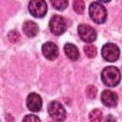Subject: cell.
<instances>
[{
    "instance_id": "6da1fadb",
    "label": "cell",
    "mask_w": 122,
    "mask_h": 122,
    "mask_svg": "<svg viewBox=\"0 0 122 122\" xmlns=\"http://www.w3.org/2000/svg\"><path fill=\"white\" fill-rule=\"evenodd\" d=\"M101 79L106 86L114 87L120 82V71L115 67H107L101 72Z\"/></svg>"
},
{
    "instance_id": "e0dca14e",
    "label": "cell",
    "mask_w": 122,
    "mask_h": 122,
    "mask_svg": "<svg viewBox=\"0 0 122 122\" xmlns=\"http://www.w3.org/2000/svg\"><path fill=\"white\" fill-rule=\"evenodd\" d=\"M8 38H9V40L11 42V43H17L18 41H19V39H20V35H19V33L17 32V31H15V30H10L9 33H8Z\"/></svg>"
},
{
    "instance_id": "5bb4252c",
    "label": "cell",
    "mask_w": 122,
    "mask_h": 122,
    "mask_svg": "<svg viewBox=\"0 0 122 122\" xmlns=\"http://www.w3.org/2000/svg\"><path fill=\"white\" fill-rule=\"evenodd\" d=\"M84 52L87 57L93 58L97 54V50H96V47L93 45H86L84 46Z\"/></svg>"
},
{
    "instance_id": "3957f363",
    "label": "cell",
    "mask_w": 122,
    "mask_h": 122,
    "mask_svg": "<svg viewBox=\"0 0 122 122\" xmlns=\"http://www.w3.org/2000/svg\"><path fill=\"white\" fill-rule=\"evenodd\" d=\"M48 10L45 0H30L29 3V11L33 17L42 18L46 15Z\"/></svg>"
},
{
    "instance_id": "ffe728a7",
    "label": "cell",
    "mask_w": 122,
    "mask_h": 122,
    "mask_svg": "<svg viewBox=\"0 0 122 122\" xmlns=\"http://www.w3.org/2000/svg\"><path fill=\"white\" fill-rule=\"evenodd\" d=\"M99 1H101V2H104V3H108V2H110L111 0H99Z\"/></svg>"
},
{
    "instance_id": "d6986e66",
    "label": "cell",
    "mask_w": 122,
    "mask_h": 122,
    "mask_svg": "<svg viewBox=\"0 0 122 122\" xmlns=\"http://www.w3.org/2000/svg\"><path fill=\"white\" fill-rule=\"evenodd\" d=\"M23 121H40L38 116L32 115V114H28L23 118Z\"/></svg>"
},
{
    "instance_id": "277c9868",
    "label": "cell",
    "mask_w": 122,
    "mask_h": 122,
    "mask_svg": "<svg viewBox=\"0 0 122 122\" xmlns=\"http://www.w3.org/2000/svg\"><path fill=\"white\" fill-rule=\"evenodd\" d=\"M101 53L103 58L108 62H115L119 58V48L113 43H107L102 47Z\"/></svg>"
},
{
    "instance_id": "52a82bcc",
    "label": "cell",
    "mask_w": 122,
    "mask_h": 122,
    "mask_svg": "<svg viewBox=\"0 0 122 122\" xmlns=\"http://www.w3.org/2000/svg\"><path fill=\"white\" fill-rule=\"evenodd\" d=\"M77 30H78V35L81 38V40L86 43H92L96 39L97 34H96L95 30L89 25L81 24L78 26Z\"/></svg>"
},
{
    "instance_id": "7a4b0ae2",
    "label": "cell",
    "mask_w": 122,
    "mask_h": 122,
    "mask_svg": "<svg viewBox=\"0 0 122 122\" xmlns=\"http://www.w3.org/2000/svg\"><path fill=\"white\" fill-rule=\"evenodd\" d=\"M89 11L92 20L96 24H103L107 19V10L105 7L98 2L92 3Z\"/></svg>"
},
{
    "instance_id": "30bf717a",
    "label": "cell",
    "mask_w": 122,
    "mask_h": 122,
    "mask_svg": "<svg viewBox=\"0 0 122 122\" xmlns=\"http://www.w3.org/2000/svg\"><path fill=\"white\" fill-rule=\"evenodd\" d=\"M42 52L49 60H54L58 56V48L52 42H46L42 46Z\"/></svg>"
},
{
    "instance_id": "8fae6325",
    "label": "cell",
    "mask_w": 122,
    "mask_h": 122,
    "mask_svg": "<svg viewBox=\"0 0 122 122\" xmlns=\"http://www.w3.org/2000/svg\"><path fill=\"white\" fill-rule=\"evenodd\" d=\"M22 29L28 37H34L38 33V26L32 21H26L23 24Z\"/></svg>"
},
{
    "instance_id": "ba28073f",
    "label": "cell",
    "mask_w": 122,
    "mask_h": 122,
    "mask_svg": "<svg viewBox=\"0 0 122 122\" xmlns=\"http://www.w3.org/2000/svg\"><path fill=\"white\" fill-rule=\"evenodd\" d=\"M26 104H27V107L30 111L34 112H39L41 110V107H42L41 96L35 92H31L28 95L27 100H26Z\"/></svg>"
},
{
    "instance_id": "5b68a950",
    "label": "cell",
    "mask_w": 122,
    "mask_h": 122,
    "mask_svg": "<svg viewBox=\"0 0 122 122\" xmlns=\"http://www.w3.org/2000/svg\"><path fill=\"white\" fill-rule=\"evenodd\" d=\"M48 112L53 120L63 121L66 118V111L58 101H51L48 106Z\"/></svg>"
},
{
    "instance_id": "9c48e42d",
    "label": "cell",
    "mask_w": 122,
    "mask_h": 122,
    "mask_svg": "<svg viewBox=\"0 0 122 122\" xmlns=\"http://www.w3.org/2000/svg\"><path fill=\"white\" fill-rule=\"evenodd\" d=\"M101 101L105 106L113 108L117 105L118 97L115 92H113L110 90H105L101 93Z\"/></svg>"
},
{
    "instance_id": "2e32d148",
    "label": "cell",
    "mask_w": 122,
    "mask_h": 122,
    "mask_svg": "<svg viewBox=\"0 0 122 122\" xmlns=\"http://www.w3.org/2000/svg\"><path fill=\"white\" fill-rule=\"evenodd\" d=\"M72 7L74 11H76L77 13H83L85 10V3L83 0H73Z\"/></svg>"
},
{
    "instance_id": "8992f818",
    "label": "cell",
    "mask_w": 122,
    "mask_h": 122,
    "mask_svg": "<svg viewBox=\"0 0 122 122\" xmlns=\"http://www.w3.org/2000/svg\"><path fill=\"white\" fill-rule=\"evenodd\" d=\"M50 30L54 35H61L66 30V22L65 19L60 15H53L50 20Z\"/></svg>"
},
{
    "instance_id": "7c38bea8",
    "label": "cell",
    "mask_w": 122,
    "mask_h": 122,
    "mask_svg": "<svg viewBox=\"0 0 122 122\" xmlns=\"http://www.w3.org/2000/svg\"><path fill=\"white\" fill-rule=\"evenodd\" d=\"M64 51L69 59L71 61H76L79 58V51L75 45L71 43H67L64 46Z\"/></svg>"
},
{
    "instance_id": "9a60e30c",
    "label": "cell",
    "mask_w": 122,
    "mask_h": 122,
    "mask_svg": "<svg viewBox=\"0 0 122 122\" xmlns=\"http://www.w3.org/2000/svg\"><path fill=\"white\" fill-rule=\"evenodd\" d=\"M89 118H90L91 121L100 122V121H102V112L98 109H94L90 112Z\"/></svg>"
},
{
    "instance_id": "4fadbf2b",
    "label": "cell",
    "mask_w": 122,
    "mask_h": 122,
    "mask_svg": "<svg viewBox=\"0 0 122 122\" xmlns=\"http://www.w3.org/2000/svg\"><path fill=\"white\" fill-rule=\"evenodd\" d=\"M51 5L57 10H64L69 4V0H51Z\"/></svg>"
},
{
    "instance_id": "ac0fdd59",
    "label": "cell",
    "mask_w": 122,
    "mask_h": 122,
    "mask_svg": "<svg viewBox=\"0 0 122 122\" xmlns=\"http://www.w3.org/2000/svg\"><path fill=\"white\" fill-rule=\"evenodd\" d=\"M86 93L90 99H93L97 94V90L94 86H88V88L86 89Z\"/></svg>"
}]
</instances>
